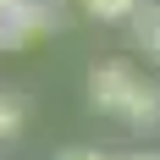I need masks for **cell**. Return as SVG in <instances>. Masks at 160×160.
I'll use <instances>...</instances> for the list:
<instances>
[{
    "instance_id": "obj_1",
    "label": "cell",
    "mask_w": 160,
    "mask_h": 160,
    "mask_svg": "<svg viewBox=\"0 0 160 160\" xmlns=\"http://www.w3.org/2000/svg\"><path fill=\"white\" fill-rule=\"evenodd\" d=\"M88 99H94V111L116 116L127 127H155L160 122V83L132 72L127 61H99L88 72Z\"/></svg>"
},
{
    "instance_id": "obj_2",
    "label": "cell",
    "mask_w": 160,
    "mask_h": 160,
    "mask_svg": "<svg viewBox=\"0 0 160 160\" xmlns=\"http://www.w3.org/2000/svg\"><path fill=\"white\" fill-rule=\"evenodd\" d=\"M66 0H0V50H28L61 28Z\"/></svg>"
},
{
    "instance_id": "obj_3",
    "label": "cell",
    "mask_w": 160,
    "mask_h": 160,
    "mask_svg": "<svg viewBox=\"0 0 160 160\" xmlns=\"http://www.w3.org/2000/svg\"><path fill=\"white\" fill-rule=\"evenodd\" d=\"M127 22H132V33H138V50H149V55L160 61V6H149V0H144Z\"/></svg>"
},
{
    "instance_id": "obj_4",
    "label": "cell",
    "mask_w": 160,
    "mask_h": 160,
    "mask_svg": "<svg viewBox=\"0 0 160 160\" xmlns=\"http://www.w3.org/2000/svg\"><path fill=\"white\" fill-rule=\"evenodd\" d=\"M78 6H83L88 17H99V22H127L144 0H78Z\"/></svg>"
},
{
    "instance_id": "obj_5",
    "label": "cell",
    "mask_w": 160,
    "mask_h": 160,
    "mask_svg": "<svg viewBox=\"0 0 160 160\" xmlns=\"http://www.w3.org/2000/svg\"><path fill=\"white\" fill-rule=\"evenodd\" d=\"M17 127H22V105H17V99H6V94H0V144H6V138H11Z\"/></svg>"
},
{
    "instance_id": "obj_6",
    "label": "cell",
    "mask_w": 160,
    "mask_h": 160,
    "mask_svg": "<svg viewBox=\"0 0 160 160\" xmlns=\"http://www.w3.org/2000/svg\"><path fill=\"white\" fill-rule=\"evenodd\" d=\"M61 160H111V155H105V149H66Z\"/></svg>"
},
{
    "instance_id": "obj_7",
    "label": "cell",
    "mask_w": 160,
    "mask_h": 160,
    "mask_svg": "<svg viewBox=\"0 0 160 160\" xmlns=\"http://www.w3.org/2000/svg\"><path fill=\"white\" fill-rule=\"evenodd\" d=\"M127 160H160V155H127Z\"/></svg>"
}]
</instances>
